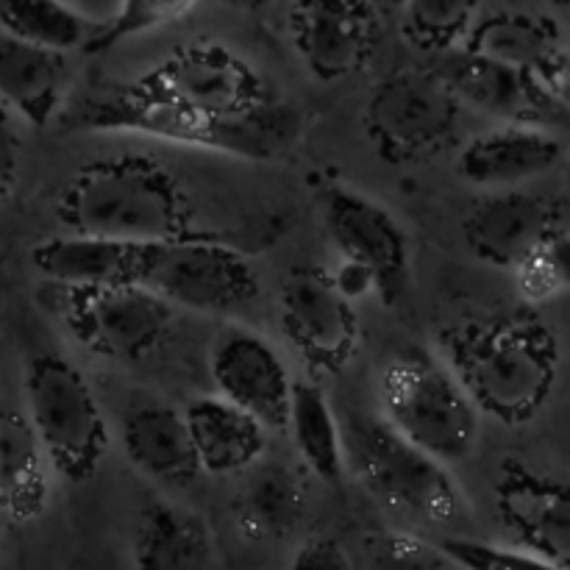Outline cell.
I'll return each mask as SVG.
<instances>
[{
	"mask_svg": "<svg viewBox=\"0 0 570 570\" xmlns=\"http://www.w3.org/2000/svg\"><path fill=\"white\" fill-rule=\"evenodd\" d=\"M518 287L529 301H551L570 289V234L554 232L515 271Z\"/></svg>",
	"mask_w": 570,
	"mask_h": 570,
	"instance_id": "4dcf8cb0",
	"label": "cell"
},
{
	"mask_svg": "<svg viewBox=\"0 0 570 570\" xmlns=\"http://www.w3.org/2000/svg\"><path fill=\"white\" fill-rule=\"evenodd\" d=\"M184 421L198 454L200 473L232 476L250 471L265 454V429L217 395L193 401L184 410Z\"/></svg>",
	"mask_w": 570,
	"mask_h": 570,
	"instance_id": "7402d4cb",
	"label": "cell"
},
{
	"mask_svg": "<svg viewBox=\"0 0 570 570\" xmlns=\"http://www.w3.org/2000/svg\"><path fill=\"white\" fill-rule=\"evenodd\" d=\"M87 131H128L187 148L220 150L243 159H278L287 154V120L271 106H256L237 117H209L167 100L134 92L131 87L92 100L78 117Z\"/></svg>",
	"mask_w": 570,
	"mask_h": 570,
	"instance_id": "3957f363",
	"label": "cell"
},
{
	"mask_svg": "<svg viewBox=\"0 0 570 570\" xmlns=\"http://www.w3.org/2000/svg\"><path fill=\"white\" fill-rule=\"evenodd\" d=\"M289 39L306 70L323 83L356 76L376 53L379 14L362 0H306L287 14Z\"/></svg>",
	"mask_w": 570,
	"mask_h": 570,
	"instance_id": "5bb4252c",
	"label": "cell"
},
{
	"mask_svg": "<svg viewBox=\"0 0 570 570\" xmlns=\"http://www.w3.org/2000/svg\"><path fill=\"white\" fill-rule=\"evenodd\" d=\"M56 309L78 345L120 365L154 354L173 326V306L134 284L59 289Z\"/></svg>",
	"mask_w": 570,
	"mask_h": 570,
	"instance_id": "30bf717a",
	"label": "cell"
},
{
	"mask_svg": "<svg viewBox=\"0 0 570 570\" xmlns=\"http://www.w3.org/2000/svg\"><path fill=\"white\" fill-rule=\"evenodd\" d=\"M67 89V59L53 50L0 33V100L3 109L33 128H45L59 115Z\"/></svg>",
	"mask_w": 570,
	"mask_h": 570,
	"instance_id": "44dd1931",
	"label": "cell"
},
{
	"mask_svg": "<svg viewBox=\"0 0 570 570\" xmlns=\"http://www.w3.org/2000/svg\"><path fill=\"white\" fill-rule=\"evenodd\" d=\"M131 89L209 117H237L273 100L265 78L220 42L181 45L139 76Z\"/></svg>",
	"mask_w": 570,
	"mask_h": 570,
	"instance_id": "9c48e42d",
	"label": "cell"
},
{
	"mask_svg": "<svg viewBox=\"0 0 570 570\" xmlns=\"http://www.w3.org/2000/svg\"><path fill=\"white\" fill-rule=\"evenodd\" d=\"M362 549L367 570H456L440 546H429L404 532H373Z\"/></svg>",
	"mask_w": 570,
	"mask_h": 570,
	"instance_id": "1f68e13d",
	"label": "cell"
},
{
	"mask_svg": "<svg viewBox=\"0 0 570 570\" xmlns=\"http://www.w3.org/2000/svg\"><path fill=\"white\" fill-rule=\"evenodd\" d=\"M26 417L56 476L83 484L100 471L109 426L87 376L61 354H37L26 365Z\"/></svg>",
	"mask_w": 570,
	"mask_h": 570,
	"instance_id": "8992f818",
	"label": "cell"
},
{
	"mask_svg": "<svg viewBox=\"0 0 570 570\" xmlns=\"http://www.w3.org/2000/svg\"><path fill=\"white\" fill-rule=\"evenodd\" d=\"M345 468L373 501L401 518L449 523L460 512V493L438 460L417 451L367 412H348L340 421Z\"/></svg>",
	"mask_w": 570,
	"mask_h": 570,
	"instance_id": "277c9868",
	"label": "cell"
},
{
	"mask_svg": "<svg viewBox=\"0 0 570 570\" xmlns=\"http://www.w3.org/2000/svg\"><path fill=\"white\" fill-rule=\"evenodd\" d=\"M65 234L122 245L187 237L189 200L167 167L145 156H111L81 165L56 200Z\"/></svg>",
	"mask_w": 570,
	"mask_h": 570,
	"instance_id": "7a4b0ae2",
	"label": "cell"
},
{
	"mask_svg": "<svg viewBox=\"0 0 570 570\" xmlns=\"http://www.w3.org/2000/svg\"><path fill=\"white\" fill-rule=\"evenodd\" d=\"M328 278H332V284L337 287V293L343 295V298H348L351 304L360 298H365V295L376 293V287H373V278L371 273L365 271V267L354 265V262H340V267L334 273H328Z\"/></svg>",
	"mask_w": 570,
	"mask_h": 570,
	"instance_id": "8d00e7d4",
	"label": "cell"
},
{
	"mask_svg": "<svg viewBox=\"0 0 570 570\" xmlns=\"http://www.w3.org/2000/svg\"><path fill=\"white\" fill-rule=\"evenodd\" d=\"M139 250L142 245L59 234L33 245L31 265L37 267L39 276L59 289L122 287V284L137 287Z\"/></svg>",
	"mask_w": 570,
	"mask_h": 570,
	"instance_id": "d6986e66",
	"label": "cell"
},
{
	"mask_svg": "<svg viewBox=\"0 0 570 570\" xmlns=\"http://www.w3.org/2000/svg\"><path fill=\"white\" fill-rule=\"evenodd\" d=\"M384 423L440 465L462 462L473 451L482 415L443 362L426 354H399L384 365Z\"/></svg>",
	"mask_w": 570,
	"mask_h": 570,
	"instance_id": "5b68a950",
	"label": "cell"
},
{
	"mask_svg": "<svg viewBox=\"0 0 570 570\" xmlns=\"http://www.w3.org/2000/svg\"><path fill=\"white\" fill-rule=\"evenodd\" d=\"M193 9V3H181V0H128V3L117 6L111 14L100 17L95 22V31L83 50L87 53H106L115 45H120L122 39L139 37V33L178 22Z\"/></svg>",
	"mask_w": 570,
	"mask_h": 570,
	"instance_id": "f546056e",
	"label": "cell"
},
{
	"mask_svg": "<svg viewBox=\"0 0 570 570\" xmlns=\"http://www.w3.org/2000/svg\"><path fill=\"white\" fill-rule=\"evenodd\" d=\"M122 451L131 465L161 484H189L200 465L184 412L170 406H139L122 421Z\"/></svg>",
	"mask_w": 570,
	"mask_h": 570,
	"instance_id": "603a6c76",
	"label": "cell"
},
{
	"mask_svg": "<svg viewBox=\"0 0 570 570\" xmlns=\"http://www.w3.org/2000/svg\"><path fill=\"white\" fill-rule=\"evenodd\" d=\"M95 22L98 20L70 3H53V0H3L0 3V33L61 56L76 48H87Z\"/></svg>",
	"mask_w": 570,
	"mask_h": 570,
	"instance_id": "4316f807",
	"label": "cell"
},
{
	"mask_svg": "<svg viewBox=\"0 0 570 570\" xmlns=\"http://www.w3.org/2000/svg\"><path fill=\"white\" fill-rule=\"evenodd\" d=\"M451 376L479 415L501 426H527L546 410L560 379L557 332L538 315L468 317L440 334Z\"/></svg>",
	"mask_w": 570,
	"mask_h": 570,
	"instance_id": "6da1fadb",
	"label": "cell"
},
{
	"mask_svg": "<svg viewBox=\"0 0 570 570\" xmlns=\"http://www.w3.org/2000/svg\"><path fill=\"white\" fill-rule=\"evenodd\" d=\"M287 429L298 449L301 460L321 482L337 488L345 476V451L340 417L334 415L326 393L312 382L293 384Z\"/></svg>",
	"mask_w": 570,
	"mask_h": 570,
	"instance_id": "484cf974",
	"label": "cell"
},
{
	"mask_svg": "<svg viewBox=\"0 0 570 570\" xmlns=\"http://www.w3.org/2000/svg\"><path fill=\"white\" fill-rule=\"evenodd\" d=\"M323 223L345 262L365 267L379 301L395 306L410 287V239L376 200L345 187L323 193Z\"/></svg>",
	"mask_w": 570,
	"mask_h": 570,
	"instance_id": "8fae6325",
	"label": "cell"
},
{
	"mask_svg": "<svg viewBox=\"0 0 570 570\" xmlns=\"http://www.w3.org/2000/svg\"><path fill=\"white\" fill-rule=\"evenodd\" d=\"M532 78L551 106H570V53L566 50H557L543 65L534 67Z\"/></svg>",
	"mask_w": 570,
	"mask_h": 570,
	"instance_id": "d590c367",
	"label": "cell"
},
{
	"mask_svg": "<svg viewBox=\"0 0 570 570\" xmlns=\"http://www.w3.org/2000/svg\"><path fill=\"white\" fill-rule=\"evenodd\" d=\"M493 499L499 521L512 534L515 549L570 570V479L504 460L493 484Z\"/></svg>",
	"mask_w": 570,
	"mask_h": 570,
	"instance_id": "7c38bea8",
	"label": "cell"
},
{
	"mask_svg": "<svg viewBox=\"0 0 570 570\" xmlns=\"http://www.w3.org/2000/svg\"><path fill=\"white\" fill-rule=\"evenodd\" d=\"M434 72L449 87L456 104L484 115L504 117L512 120V126H527V120H534L551 106L540 95L532 72L512 70L468 48L440 56Z\"/></svg>",
	"mask_w": 570,
	"mask_h": 570,
	"instance_id": "e0dca14e",
	"label": "cell"
},
{
	"mask_svg": "<svg viewBox=\"0 0 570 570\" xmlns=\"http://www.w3.org/2000/svg\"><path fill=\"white\" fill-rule=\"evenodd\" d=\"M282 328L301 360L317 373L345 371L360 348V317L337 293L328 273L301 271L284 284Z\"/></svg>",
	"mask_w": 570,
	"mask_h": 570,
	"instance_id": "4fadbf2b",
	"label": "cell"
},
{
	"mask_svg": "<svg viewBox=\"0 0 570 570\" xmlns=\"http://www.w3.org/2000/svg\"><path fill=\"white\" fill-rule=\"evenodd\" d=\"M137 287L167 306L223 315L243 309L259 295V278L239 250L215 239H173L142 245Z\"/></svg>",
	"mask_w": 570,
	"mask_h": 570,
	"instance_id": "52a82bcc",
	"label": "cell"
},
{
	"mask_svg": "<svg viewBox=\"0 0 570 570\" xmlns=\"http://www.w3.org/2000/svg\"><path fill=\"white\" fill-rule=\"evenodd\" d=\"M209 527L193 512L167 501L145 507L134 534V568L137 570H209Z\"/></svg>",
	"mask_w": 570,
	"mask_h": 570,
	"instance_id": "d4e9b609",
	"label": "cell"
},
{
	"mask_svg": "<svg viewBox=\"0 0 570 570\" xmlns=\"http://www.w3.org/2000/svg\"><path fill=\"white\" fill-rule=\"evenodd\" d=\"M460 111L462 106L438 72L406 67L373 87L365 106V128L384 161L412 165L449 145Z\"/></svg>",
	"mask_w": 570,
	"mask_h": 570,
	"instance_id": "ba28073f",
	"label": "cell"
},
{
	"mask_svg": "<svg viewBox=\"0 0 570 570\" xmlns=\"http://www.w3.org/2000/svg\"><path fill=\"white\" fill-rule=\"evenodd\" d=\"M566 156L557 137L534 126H504L473 137L462 148L456 170L473 187L518 189L554 170Z\"/></svg>",
	"mask_w": 570,
	"mask_h": 570,
	"instance_id": "ac0fdd59",
	"label": "cell"
},
{
	"mask_svg": "<svg viewBox=\"0 0 570 570\" xmlns=\"http://www.w3.org/2000/svg\"><path fill=\"white\" fill-rule=\"evenodd\" d=\"M440 551L454 562L456 570H562L521 549L471 538L443 540Z\"/></svg>",
	"mask_w": 570,
	"mask_h": 570,
	"instance_id": "d6a6232c",
	"label": "cell"
},
{
	"mask_svg": "<svg viewBox=\"0 0 570 570\" xmlns=\"http://www.w3.org/2000/svg\"><path fill=\"white\" fill-rule=\"evenodd\" d=\"M476 11V3L460 0H412L401 11V33L415 50L440 59L465 48Z\"/></svg>",
	"mask_w": 570,
	"mask_h": 570,
	"instance_id": "f1b7e54d",
	"label": "cell"
},
{
	"mask_svg": "<svg viewBox=\"0 0 570 570\" xmlns=\"http://www.w3.org/2000/svg\"><path fill=\"white\" fill-rule=\"evenodd\" d=\"M554 232H560L557 200L527 189L493 193L462 223L468 250L484 265L512 273Z\"/></svg>",
	"mask_w": 570,
	"mask_h": 570,
	"instance_id": "2e32d148",
	"label": "cell"
},
{
	"mask_svg": "<svg viewBox=\"0 0 570 570\" xmlns=\"http://www.w3.org/2000/svg\"><path fill=\"white\" fill-rule=\"evenodd\" d=\"M50 465L26 412L0 406V515L31 523L50 501Z\"/></svg>",
	"mask_w": 570,
	"mask_h": 570,
	"instance_id": "ffe728a7",
	"label": "cell"
},
{
	"mask_svg": "<svg viewBox=\"0 0 570 570\" xmlns=\"http://www.w3.org/2000/svg\"><path fill=\"white\" fill-rule=\"evenodd\" d=\"M287 570H354V562L337 540L315 538L295 551Z\"/></svg>",
	"mask_w": 570,
	"mask_h": 570,
	"instance_id": "e575fe53",
	"label": "cell"
},
{
	"mask_svg": "<svg viewBox=\"0 0 570 570\" xmlns=\"http://www.w3.org/2000/svg\"><path fill=\"white\" fill-rule=\"evenodd\" d=\"M468 50L493 59L512 70L532 72L560 48V28L551 17L527 9H482L468 33Z\"/></svg>",
	"mask_w": 570,
	"mask_h": 570,
	"instance_id": "cb8c5ba5",
	"label": "cell"
},
{
	"mask_svg": "<svg viewBox=\"0 0 570 570\" xmlns=\"http://www.w3.org/2000/svg\"><path fill=\"white\" fill-rule=\"evenodd\" d=\"M22 165V137L17 131L14 115L0 106V206L9 204L20 181Z\"/></svg>",
	"mask_w": 570,
	"mask_h": 570,
	"instance_id": "836d02e7",
	"label": "cell"
},
{
	"mask_svg": "<svg viewBox=\"0 0 570 570\" xmlns=\"http://www.w3.org/2000/svg\"><path fill=\"white\" fill-rule=\"evenodd\" d=\"M212 382L217 399L254 417L265 432L287 429L295 382L262 337L243 328L223 334L212 351Z\"/></svg>",
	"mask_w": 570,
	"mask_h": 570,
	"instance_id": "9a60e30c",
	"label": "cell"
},
{
	"mask_svg": "<svg viewBox=\"0 0 570 570\" xmlns=\"http://www.w3.org/2000/svg\"><path fill=\"white\" fill-rule=\"evenodd\" d=\"M304 504V488L289 468L256 462L245 482L243 529L250 538H276L298 523Z\"/></svg>",
	"mask_w": 570,
	"mask_h": 570,
	"instance_id": "83f0119b",
	"label": "cell"
}]
</instances>
